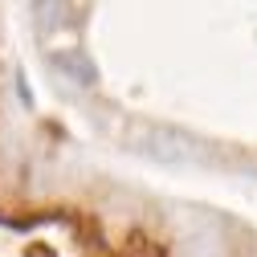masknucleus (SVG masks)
<instances>
[{"instance_id": "f257e3e1", "label": "nucleus", "mask_w": 257, "mask_h": 257, "mask_svg": "<svg viewBox=\"0 0 257 257\" xmlns=\"http://www.w3.org/2000/svg\"><path fill=\"white\" fill-rule=\"evenodd\" d=\"M0 257H155L139 237H114L70 208H13L0 200Z\"/></svg>"}]
</instances>
